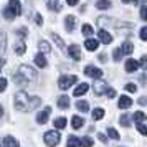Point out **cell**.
Returning a JSON list of instances; mask_svg holds the SVG:
<instances>
[{"instance_id":"43","label":"cell","mask_w":147,"mask_h":147,"mask_svg":"<svg viewBox=\"0 0 147 147\" xmlns=\"http://www.w3.org/2000/svg\"><path fill=\"white\" fill-rule=\"evenodd\" d=\"M7 89V80L5 78H0V93Z\"/></svg>"},{"instance_id":"32","label":"cell","mask_w":147,"mask_h":147,"mask_svg":"<svg viewBox=\"0 0 147 147\" xmlns=\"http://www.w3.org/2000/svg\"><path fill=\"white\" fill-rule=\"evenodd\" d=\"M131 117H129V114H124V116H121V119H119V122H121V126H124V127H129L131 126Z\"/></svg>"},{"instance_id":"49","label":"cell","mask_w":147,"mask_h":147,"mask_svg":"<svg viewBox=\"0 0 147 147\" xmlns=\"http://www.w3.org/2000/svg\"><path fill=\"white\" fill-rule=\"evenodd\" d=\"M66 2H68V5H71V7H73V5H76L80 0H66Z\"/></svg>"},{"instance_id":"26","label":"cell","mask_w":147,"mask_h":147,"mask_svg":"<svg viewBox=\"0 0 147 147\" xmlns=\"http://www.w3.org/2000/svg\"><path fill=\"white\" fill-rule=\"evenodd\" d=\"M76 109L81 111V113H88L89 111V104H88L86 101H78L76 102Z\"/></svg>"},{"instance_id":"40","label":"cell","mask_w":147,"mask_h":147,"mask_svg":"<svg viewBox=\"0 0 147 147\" xmlns=\"http://www.w3.org/2000/svg\"><path fill=\"white\" fill-rule=\"evenodd\" d=\"M126 91H129V93H136V91H137V86H136L134 83H129V84H126Z\"/></svg>"},{"instance_id":"21","label":"cell","mask_w":147,"mask_h":147,"mask_svg":"<svg viewBox=\"0 0 147 147\" xmlns=\"http://www.w3.org/2000/svg\"><path fill=\"white\" fill-rule=\"evenodd\" d=\"M96 8H99V10H107V8H111V2H109V0H98V2H96Z\"/></svg>"},{"instance_id":"24","label":"cell","mask_w":147,"mask_h":147,"mask_svg":"<svg viewBox=\"0 0 147 147\" xmlns=\"http://www.w3.org/2000/svg\"><path fill=\"white\" fill-rule=\"evenodd\" d=\"M51 36H53L55 43H56V45H58V48H60L61 51H66V47H65V43H63V40H61V36H60V35L53 33V35H51Z\"/></svg>"},{"instance_id":"18","label":"cell","mask_w":147,"mask_h":147,"mask_svg":"<svg viewBox=\"0 0 147 147\" xmlns=\"http://www.w3.org/2000/svg\"><path fill=\"white\" fill-rule=\"evenodd\" d=\"M3 147H18V140L13 139L12 136H7L3 139Z\"/></svg>"},{"instance_id":"4","label":"cell","mask_w":147,"mask_h":147,"mask_svg":"<svg viewBox=\"0 0 147 147\" xmlns=\"http://www.w3.org/2000/svg\"><path fill=\"white\" fill-rule=\"evenodd\" d=\"M76 81H78V78L74 74H66V76H61L60 80H58V86H60V89L65 91V89H69Z\"/></svg>"},{"instance_id":"34","label":"cell","mask_w":147,"mask_h":147,"mask_svg":"<svg viewBox=\"0 0 147 147\" xmlns=\"http://www.w3.org/2000/svg\"><path fill=\"white\" fill-rule=\"evenodd\" d=\"M13 81L17 83V84H25V83H27V78H25V76H22L20 73H17L13 76Z\"/></svg>"},{"instance_id":"15","label":"cell","mask_w":147,"mask_h":147,"mask_svg":"<svg viewBox=\"0 0 147 147\" xmlns=\"http://www.w3.org/2000/svg\"><path fill=\"white\" fill-rule=\"evenodd\" d=\"M88 89H89V84H86V83H81L80 86H76V89H74V96L76 98H80V96H83V94L86 93Z\"/></svg>"},{"instance_id":"44","label":"cell","mask_w":147,"mask_h":147,"mask_svg":"<svg viewBox=\"0 0 147 147\" xmlns=\"http://www.w3.org/2000/svg\"><path fill=\"white\" fill-rule=\"evenodd\" d=\"M106 94H107V98H111V99H113L114 96H116V91H114L113 88H107V89H106Z\"/></svg>"},{"instance_id":"52","label":"cell","mask_w":147,"mask_h":147,"mask_svg":"<svg viewBox=\"0 0 147 147\" xmlns=\"http://www.w3.org/2000/svg\"><path fill=\"white\" fill-rule=\"evenodd\" d=\"M2 116H3V107L0 106V117H2Z\"/></svg>"},{"instance_id":"29","label":"cell","mask_w":147,"mask_h":147,"mask_svg":"<svg viewBox=\"0 0 147 147\" xmlns=\"http://www.w3.org/2000/svg\"><path fill=\"white\" fill-rule=\"evenodd\" d=\"M132 119L137 122V124H140L142 121H146V114L144 113H140V111H137V113H134V116H132Z\"/></svg>"},{"instance_id":"1","label":"cell","mask_w":147,"mask_h":147,"mask_svg":"<svg viewBox=\"0 0 147 147\" xmlns=\"http://www.w3.org/2000/svg\"><path fill=\"white\" fill-rule=\"evenodd\" d=\"M30 99L32 98H28V94L25 91H18L13 98V104L18 111H27V109L30 111Z\"/></svg>"},{"instance_id":"5","label":"cell","mask_w":147,"mask_h":147,"mask_svg":"<svg viewBox=\"0 0 147 147\" xmlns=\"http://www.w3.org/2000/svg\"><path fill=\"white\" fill-rule=\"evenodd\" d=\"M18 73H20L22 76H25V78H27V81H35V80H36V76H38V74H36V71H35L32 66H28V65H22Z\"/></svg>"},{"instance_id":"42","label":"cell","mask_w":147,"mask_h":147,"mask_svg":"<svg viewBox=\"0 0 147 147\" xmlns=\"http://www.w3.org/2000/svg\"><path fill=\"white\" fill-rule=\"evenodd\" d=\"M139 36H140V40H144V41H147V27H144V28H140V33H139Z\"/></svg>"},{"instance_id":"41","label":"cell","mask_w":147,"mask_h":147,"mask_svg":"<svg viewBox=\"0 0 147 147\" xmlns=\"http://www.w3.org/2000/svg\"><path fill=\"white\" fill-rule=\"evenodd\" d=\"M140 18L147 22V7H146V5H142V7H140Z\"/></svg>"},{"instance_id":"6","label":"cell","mask_w":147,"mask_h":147,"mask_svg":"<svg viewBox=\"0 0 147 147\" xmlns=\"http://www.w3.org/2000/svg\"><path fill=\"white\" fill-rule=\"evenodd\" d=\"M84 73H86V76L94 78V80H101V78H102V69L94 68V66H86L84 68Z\"/></svg>"},{"instance_id":"8","label":"cell","mask_w":147,"mask_h":147,"mask_svg":"<svg viewBox=\"0 0 147 147\" xmlns=\"http://www.w3.org/2000/svg\"><path fill=\"white\" fill-rule=\"evenodd\" d=\"M68 55H69L74 61H80L81 60V48L78 47V45H71V47L68 48Z\"/></svg>"},{"instance_id":"23","label":"cell","mask_w":147,"mask_h":147,"mask_svg":"<svg viewBox=\"0 0 147 147\" xmlns=\"http://www.w3.org/2000/svg\"><path fill=\"white\" fill-rule=\"evenodd\" d=\"M38 48H40V51L41 53H50L51 51V47H50V43L45 40H41L40 43H38Z\"/></svg>"},{"instance_id":"46","label":"cell","mask_w":147,"mask_h":147,"mask_svg":"<svg viewBox=\"0 0 147 147\" xmlns=\"http://www.w3.org/2000/svg\"><path fill=\"white\" fill-rule=\"evenodd\" d=\"M17 33L20 35V36H27V28L20 27V28H18V30H17Z\"/></svg>"},{"instance_id":"50","label":"cell","mask_w":147,"mask_h":147,"mask_svg":"<svg viewBox=\"0 0 147 147\" xmlns=\"http://www.w3.org/2000/svg\"><path fill=\"white\" fill-rule=\"evenodd\" d=\"M139 104H142V106H144V104H147V98H140V99H139Z\"/></svg>"},{"instance_id":"13","label":"cell","mask_w":147,"mask_h":147,"mask_svg":"<svg viewBox=\"0 0 147 147\" xmlns=\"http://www.w3.org/2000/svg\"><path fill=\"white\" fill-rule=\"evenodd\" d=\"M65 27L68 28V32H73L76 27V17L74 15H68L66 20H65Z\"/></svg>"},{"instance_id":"25","label":"cell","mask_w":147,"mask_h":147,"mask_svg":"<svg viewBox=\"0 0 147 147\" xmlns=\"http://www.w3.org/2000/svg\"><path fill=\"white\" fill-rule=\"evenodd\" d=\"M5 47H7V35L0 33V56L5 53Z\"/></svg>"},{"instance_id":"14","label":"cell","mask_w":147,"mask_h":147,"mask_svg":"<svg viewBox=\"0 0 147 147\" xmlns=\"http://www.w3.org/2000/svg\"><path fill=\"white\" fill-rule=\"evenodd\" d=\"M84 47H86V50H89V51H94V50H98V47H99V40L88 38V40L84 41Z\"/></svg>"},{"instance_id":"28","label":"cell","mask_w":147,"mask_h":147,"mask_svg":"<svg viewBox=\"0 0 147 147\" xmlns=\"http://www.w3.org/2000/svg\"><path fill=\"white\" fill-rule=\"evenodd\" d=\"M102 116H104V109L102 107H96L93 111V121H99Z\"/></svg>"},{"instance_id":"27","label":"cell","mask_w":147,"mask_h":147,"mask_svg":"<svg viewBox=\"0 0 147 147\" xmlns=\"http://www.w3.org/2000/svg\"><path fill=\"white\" fill-rule=\"evenodd\" d=\"M53 124L56 129H65L66 127V119L65 117H56V119L53 121Z\"/></svg>"},{"instance_id":"19","label":"cell","mask_w":147,"mask_h":147,"mask_svg":"<svg viewBox=\"0 0 147 147\" xmlns=\"http://www.w3.org/2000/svg\"><path fill=\"white\" fill-rule=\"evenodd\" d=\"M35 65H36V66L38 68H47V58H45V56H43V55H36V56H35Z\"/></svg>"},{"instance_id":"9","label":"cell","mask_w":147,"mask_h":147,"mask_svg":"<svg viewBox=\"0 0 147 147\" xmlns=\"http://www.w3.org/2000/svg\"><path fill=\"white\" fill-rule=\"evenodd\" d=\"M98 36H99V43H104V45H109V43L113 41L111 33H109V32H106V30H99Z\"/></svg>"},{"instance_id":"10","label":"cell","mask_w":147,"mask_h":147,"mask_svg":"<svg viewBox=\"0 0 147 147\" xmlns=\"http://www.w3.org/2000/svg\"><path fill=\"white\" fill-rule=\"evenodd\" d=\"M93 89H94V93L98 94V96H99V94H104L106 93V89H107L106 81H98V83H94Z\"/></svg>"},{"instance_id":"3","label":"cell","mask_w":147,"mask_h":147,"mask_svg":"<svg viewBox=\"0 0 147 147\" xmlns=\"http://www.w3.org/2000/svg\"><path fill=\"white\" fill-rule=\"evenodd\" d=\"M43 139H45V144H47L48 147H55L60 144V139L61 136L58 131H48V132L43 134Z\"/></svg>"},{"instance_id":"20","label":"cell","mask_w":147,"mask_h":147,"mask_svg":"<svg viewBox=\"0 0 147 147\" xmlns=\"http://www.w3.org/2000/svg\"><path fill=\"white\" fill-rule=\"evenodd\" d=\"M58 107L60 109H68L69 107V98L68 96H60V99H58Z\"/></svg>"},{"instance_id":"51","label":"cell","mask_w":147,"mask_h":147,"mask_svg":"<svg viewBox=\"0 0 147 147\" xmlns=\"http://www.w3.org/2000/svg\"><path fill=\"white\" fill-rule=\"evenodd\" d=\"M122 3H132V0H122Z\"/></svg>"},{"instance_id":"31","label":"cell","mask_w":147,"mask_h":147,"mask_svg":"<svg viewBox=\"0 0 147 147\" xmlns=\"http://www.w3.org/2000/svg\"><path fill=\"white\" fill-rule=\"evenodd\" d=\"M66 147H80V139H76L74 136H71L69 139H68V144Z\"/></svg>"},{"instance_id":"17","label":"cell","mask_w":147,"mask_h":147,"mask_svg":"<svg viewBox=\"0 0 147 147\" xmlns=\"http://www.w3.org/2000/svg\"><path fill=\"white\" fill-rule=\"evenodd\" d=\"M71 126H73V129H81V127L84 126V119L80 117V116H73V119H71Z\"/></svg>"},{"instance_id":"7","label":"cell","mask_w":147,"mask_h":147,"mask_svg":"<svg viewBox=\"0 0 147 147\" xmlns=\"http://www.w3.org/2000/svg\"><path fill=\"white\" fill-rule=\"evenodd\" d=\"M50 114H51V107H45L41 113H38V116H36L38 124H47V122H48V117H50Z\"/></svg>"},{"instance_id":"37","label":"cell","mask_w":147,"mask_h":147,"mask_svg":"<svg viewBox=\"0 0 147 147\" xmlns=\"http://www.w3.org/2000/svg\"><path fill=\"white\" fill-rule=\"evenodd\" d=\"M107 134H109V137H111V139H114V140L119 139V134H117V131H116V129H113V127H109V129H107Z\"/></svg>"},{"instance_id":"33","label":"cell","mask_w":147,"mask_h":147,"mask_svg":"<svg viewBox=\"0 0 147 147\" xmlns=\"http://www.w3.org/2000/svg\"><path fill=\"white\" fill-rule=\"evenodd\" d=\"M40 98H36V96H35V98H32V99H30V111H33V109H36V107L40 106Z\"/></svg>"},{"instance_id":"35","label":"cell","mask_w":147,"mask_h":147,"mask_svg":"<svg viewBox=\"0 0 147 147\" xmlns=\"http://www.w3.org/2000/svg\"><path fill=\"white\" fill-rule=\"evenodd\" d=\"M93 32H94V28L91 27V25H88V23H84V25H83V33L86 35V36H91V35H93Z\"/></svg>"},{"instance_id":"39","label":"cell","mask_w":147,"mask_h":147,"mask_svg":"<svg viewBox=\"0 0 147 147\" xmlns=\"http://www.w3.org/2000/svg\"><path fill=\"white\" fill-rule=\"evenodd\" d=\"M139 66L142 68V69H147V55H142V58H140V61H139Z\"/></svg>"},{"instance_id":"16","label":"cell","mask_w":147,"mask_h":147,"mask_svg":"<svg viewBox=\"0 0 147 147\" xmlns=\"http://www.w3.org/2000/svg\"><path fill=\"white\" fill-rule=\"evenodd\" d=\"M25 51H27V43H25L23 40L17 41V43H15V53L17 55H23Z\"/></svg>"},{"instance_id":"30","label":"cell","mask_w":147,"mask_h":147,"mask_svg":"<svg viewBox=\"0 0 147 147\" xmlns=\"http://www.w3.org/2000/svg\"><path fill=\"white\" fill-rule=\"evenodd\" d=\"M80 146L81 147H93V139L91 137H83L80 140Z\"/></svg>"},{"instance_id":"47","label":"cell","mask_w":147,"mask_h":147,"mask_svg":"<svg viewBox=\"0 0 147 147\" xmlns=\"http://www.w3.org/2000/svg\"><path fill=\"white\" fill-rule=\"evenodd\" d=\"M35 23H36V25H41V23H43V18H41L40 15H36V17H35Z\"/></svg>"},{"instance_id":"2","label":"cell","mask_w":147,"mask_h":147,"mask_svg":"<svg viewBox=\"0 0 147 147\" xmlns=\"http://www.w3.org/2000/svg\"><path fill=\"white\" fill-rule=\"evenodd\" d=\"M22 15V5L18 0H10V3H8V7L3 10V17L7 18V20H13L15 17H18Z\"/></svg>"},{"instance_id":"36","label":"cell","mask_w":147,"mask_h":147,"mask_svg":"<svg viewBox=\"0 0 147 147\" xmlns=\"http://www.w3.org/2000/svg\"><path fill=\"white\" fill-rule=\"evenodd\" d=\"M122 55H124V53H122V50H121V48H116V50L113 51V60L114 61H119L121 58H122Z\"/></svg>"},{"instance_id":"11","label":"cell","mask_w":147,"mask_h":147,"mask_svg":"<svg viewBox=\"0 0 147 147\" xmlns=\"http://www.w3.org/2000/svg\"><path fill=\"white\" fill-rule=\"evenodd\" d=\"M137 68H140V66H139V63H137L136 60L129 58V60L126 61V71L127 73H134V71H137Z\"/></svg>"},{"instance_id":"48","label":"cell","mask_w":147,"mask_h":147,"mask_svg":"<svg viewBox=\"0 0 147 147\" xmlns=\"http://www.w3.org/2000/svg\"><path fill=\"white\" fill-rule=\"evenodd\" d=\"M98 137H99V140H101V142H104V144H106V142H107V137H106V136H104V134H99Z\"/></svg>"},{"instance_id":"12","label":"cell","mask_w":147,"mask_h":147,"mask_svg":"<svg viewBox=\"0 0 147 147\" xmlns=\"http://www.w3.org/2000/svg\"><path fill=\"white\" fill-rule=\"evenodd\" d=\"M132 106V99L129 98V96H126V94H122L119 98V107L121 109H127V107Z\"/></svg>"},{"instance_id":"45","label":"cell","mask_w":147,"mask_h":147,"mask_svg":"<svg viewBox=\"0 0 147 147\" xmlns=\"http://www.w3.org/2000/svg\"><path fill=\"white\" fill-rule=\"evenodd\" d=\"M47 5H48V8H50V10H60V7H58V5H56V3H51V2H47Z\"/></svg>"},{"instance_id":"22","label":"cell","mask_w":147,"mask_h":147,"mask_svg":"<svg viewBox=\"0 0 147 147\" xmlns=\"http://www.w3.org/2000/svg\"><path fill=\"white\" fill-rule=\"evenodd\" d=\"M122 53L124 55H132V51H134V47H132V43L131 41H124V45H122Z\"/></svg>"},{"instance_id":"38","label":"cell","mask_w":147,"mask_h":147,"mask_svg":"<svg viewBox=\"0 0 147 147\" xmlns=\"http://www.w3.org/2000/svg\"><path fill=\"white\" fill-rule=\"evenodd\" d=\"M137 131H139L142 136H146V137H147V126H146V124H142V122L137 124Z\"/></svg>"},{"instance_id":"53","label":"cell","mask_w":147,"mask_h":147,"mask_svg":"<svg viewBox=\"0 0 147 147\" xmlns=\"http://www.w3.org/2000/svg\"><path fill=\"white\" fill-rule=\"evenodd\" d=\"M146 3H147V0H146Z\"/></svg>"}]
</instances>
